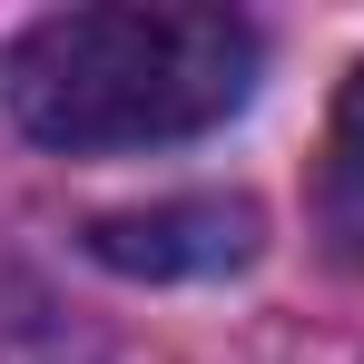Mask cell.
Wrapping results in <instances>:
<instances>
[{
  "label": "cell",
  "mask_w": 364,
  "mask_h": 364,
  "mask_svg": "<svg viewBox=\"0 0 364 364\" xmlns=\"http://www.w3.org/2000/svg\"><path fill=\"white\" fill-rule=\"evenodd\" d=\"M89 256L119 276H227L256 256V207L246 197H168L89 227Z\"/></svg>",
  "instance_id": "2"
},
{
  "label": "cell",
  "mask_w": 364,
  "mask_h": 364,
  "mask_svg": "<svg viewBox=\"0 0 364 364\" xmlns=\"http://www.w3.org/2000/svg\"><path fill=\"white\" fill-rule=\"evenodd\" d=\"M10 119L40 148H168L237 119L256 89V30L237 10L197 0H109V10H50L0 60Z\"/></svg>",
  "instance_id": "1"
},
{
  "label": "cell",
  "mask_w": 364,
  "mask_h": 364,
  "mask_svg": "<svg viewBox=\"0 0 364 364\" xmlns=\"http://www.w3.org/2000/svg\"><path fill=\"white\" fill-rule=\"evenodd\" d=\"M335 148H345V168H355V187H364V69L345 79V109H335Z\"/></svg>",
  "instance_id": "3"
}]
</instances>
